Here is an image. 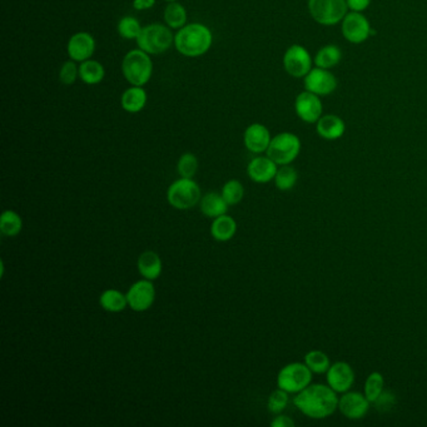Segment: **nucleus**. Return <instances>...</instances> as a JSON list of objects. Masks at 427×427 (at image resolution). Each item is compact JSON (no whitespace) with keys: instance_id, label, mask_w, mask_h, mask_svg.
Here are the masks:
<instances>
[{"instance_id":"c85d7f7f","label":"nucleus","mask_w":427,"mask_h":427,"mask_svg":"<svg viewBox=\"0 0 427 427\" xmlns=\"http://www.w3.org/2000/svg\"><path fill=\"white\" fill-rule=\"evenodd\" d=\"M299 179V173L294 169V167L286 165L281 166L277 169L276 177H274V185L280 191H291L294 188Z\"/></svg>"},{"instance_id":"5701e85b","label":"nucleus","mask_w":427,"mask_h":427,"mask_svg":"<svg viewBox=\"0 0 427 427\" xmlns=\"http://www.w3.org/2000/svg\"><path fill=\"white\" fill-rule=\"evenodd\" d=\"M147 93L142 87L133 85L122 94L121 104L128 113H138L146 107Z\"/></svg>"},{"instance_id":"423d86ee","label":"nucleus","mask_w":427,"mask_h":427,"mask_svg":"<svg viewBox=\"0 0 427 427\" xmlns=\"http://www.w3.org/2000/svg\"><path fill=\"white\" fill-rule=\"evenodd\" d=\"M312 371L305 362H292L281 369L277 375V387L288 394H299L312 381Z\"/></svg>"},{"instance_id":"f8f14e48","label":"nucleus","mask_w":427,"mask_h":427,"mask_svg":"<svg viewBox=\"0 0 427 427\" xmlns=\"http://www.w3.org/2000/svg\"><path fill=\"white\" fill-rule=\"evenodd\" d=\"M303 84L306 90L317 96H330L337 88V78L330 69L316 67L303 78Z\"/></svg>"},{"instance_id":"39448f33","label":"nucleus","mask_w":427,"mask_h":427,"mask_svg":"<svg viewBox=\"0 0 427 427\" xmlns=\"http://www.w3.org/2000/svg\"><path fill=\"white\" fill-rule=\"evenodd\" d=\"M301 147V140L296 134L282 132L272 138L266 153L278 166H286L299 157Z\"/></svg>"},{"instance_id":"e433bc0d","label":"nucleus","mask_w":427,"mask_h":427,"mask_svg":"<svg viewBox=\"0 0 427 427\" xmlns=\"http://www.w3.org/2000/svg\"><path fill=\"white\" fill-rule=\"evenodd\" d=\"M347 7L351 12H360L362 13L370 7L371 0H346Z\"/></svg>"},{"instance_id":"2eb2a0df","label":"nucleus","mask_w":427,"mask_h":427,"mask_svg":"<svg viewBox=\"0 0 427 427\" xmlns=\"http://www.w3.org/2000/svg\"><path fill=\"white\" fill-rule=\"evenodd\" d=\"M326 376H327V385L337 394H344L350 391L355 383V371L351 367L350 364L344 361L332 364L328 371L326 372Z\"/></svg>"},{"instance_id":"c9c22d12","label":"nucleus","mask_w":427,"mask_h":427,"mask_svg":"<svg viewBox=\"0 0 427 427\" xmlns=\"http://www.w3.org/2000/svg\"><path fill=\"white\" fill-rule=\"evenodd\" d=\"M78 76H79V68L74 60H68L62 65L59 72V79L65 85H72L76 83Z\"/></svg>"},{"instance_id":"0eeeda50","label":"nucleus","mask_w":427,"mask_h":427,"mask_svg":"<svg viewBox=\"0 0 427 427\" xmlns=\"http://www.w3.org/2000/svg\"><path fill=\"white\" fill-rule=\"evenodd\" d=\"M308 10L321 26H336L349 13L346 0H308Z\"/></svg>"},{"instance_id":"2f4dec72","label":"nucleus","mask_w":427,"mask_h":427,"mask_svg":"<svg viewBox=\"0 0 427 427\" xmlns=\"http://www.w3.org/2000/svg\"><path fill=\"white\" fill-rule=\"evenodd\" d=\"M221 194L224 196V201L228 206H236L244 197V187L238 179H230L222 187Z\"/></svg>"},{"instance_id":"72a5a7b5","label":"nucleus","mask_w":427,"mask_h":427,"mask_svg":"<svg viewBox=\"0 0 427 427\" xmlns=\"http://www.w3.org/2000/svg\"><path fill=\"white\" fill-rule=\"evenodd\" d=\"M142 32L140 22L134 17H124L118 23V33L122 38L137 39Z\"/></svg>"},{"instance_id":"f3484780","label":"nucleus","mask_w":427,"mask_h":427,"mask_svg":"<svg viewBox=\"0 0 427 427\" xmlns=\"http://www.w3.org/2000/svg\"><path fill=\"white\" fill-rule=\"evenodd\" d=\"M244 146L249 152L255 154H261L267 152L269 143H271V133L268 128L260 123L251 124L243 135Z\"/></svg>"},{"instance_id":"4be33fe9","label":"nucleus","mask_w":427,"mask_h":427,"mask_svg":"<svg viewBox=\"0 0 427 427\" xmlns=\"http://www.w3.org/2000/svg\"><path fill=\"white\" fill-rule=\"evenodd\" d=\"M237 232V222L235 218L227 213L217 218H213L210 224V235L218 242H228Z\"/></svg>"},{"instance_id":"dca6fc26","label":"nucleus","mask_w":427,"mask_h":427,"mask_svg":"<svg viewBox=\"0 0 427 427\" xmlns=\"http://www.w3.org/2000/svg\"><path fill=\"white\" fill-rule=\"evenodd\" d=\"M67 51L74 62L88 60L96 51V40L90 33H77L69 39Z\"/></svg>"},{"instance_id":"393cba45","label":"nucleus","mask_w":427,"mask_h":427,"mask_svg":"<svg viewBox=\"0 0 427 427\" xmlns=\"http://www.w3.org/2000/svg\"><path fill=\"white\" fill-rule=\"evenodd\" d=\"M342 60V51L336 44H327L322 47L316 57L313 59V63L319 68L324 69H331L336 67Z\"/></svg>"},{"instance_id":"a878e982","label":"nucleus","mask_w":427,"mask_h":427,"mask_svg":"<svg viewBox=\"0 0 427 427\" xmlns=\"http://www.w3.org/2000/svg\"><path fill=\"white\" fill-rule=\"evenodd\" d=\"M104 74H106L104 67L99 62L93 60V59L84 60L79 67V77L84 83L90 84V85L101 83Z\"/></svg>"},{"instance_id":"a211bd4d","label":"nucleus","mask_w":427,"mask_h":427,"mask_svg":"<svg viewBox=\"0 0 427 427\" xmlns=\"http://www.w3.org/2000/svg\"><path fill=\"white\" fill-rule=\"evenodd\" d=\"M278 165L271 160L268 156L266 157H256L251 160L247 166V174L249 178L256 183H268L274 181L276 173L278 169Z\"/></svg>"},{"instance_id":"bb28decb","label":"nucleus","mask_w":427,"mask_h":427,"mask_svg":"<svg viewBox=\"0 0 427 427\" xmlns=\"http://www.w3.org/2000/svg\"><path fill=\"white\" fill-rule=\"evenodd\" d=\"M23 230V219L14 210H7L0 217V232L6 237H17Z\"/></svg>"},{"instance_id":"7ed1b4c3","label":"nucleus","mask_w":427,"mask_h":427,"mask_svg":"<svg viewBox=\"0 0 427 427\" xmlns=\"http://www.w3.org/2000/svg\"><path fill=\"white\" fill-rule=\"evenodd\" d=\"M122 72L132 85L143 87L152 77L153 64L148 53L142 49H134L127 53L123 59Z\"/></svg>"},{"instance_id":"f257e3e1","label":"nucleus","mask_w":427,"mask_h":427,"mask_svg":"<svg viewBox=\"0 0 427 427\" xmlns=\"http://www.w3.org/2000/svg\"><path fill=\"white\" fill-rule=\"evenodd\" d=\"M337 392L328 385L316 383L296 394L294 403L302 414L313 419L322 420L335 414L338 408Z\"/></svg>"},{"instance_id":"4468645a","label":"nucleus","mask_w":427,"mask_h":427,"mask_svg":"<svg viewBox=\"0 0 427 427\" xmlns=\"http://www.w3.org/2000/svg\"><path fill=\"white\" fill-rule=\"evenodd\" d=\"M370 403L365 394L347 391L338 400V410L350 420H361L369 412Z\"/></svg>"},{"instance_id":"ddd939ff","label":"nucleus","mask_w":427,"mask_h":427,"mask_svg":"<svg viewBox=\"0 0 427 427\" xmlns=\"http://www.w3.org/2000/svg\"><path fill=\"white\" fill-rule=\"evenodd\" d=\"M294 110L301 121L308 124H316L322 117L324 106L321 98L312 92L305 90L300 93L294 101Z\"/></svg>"},{"instance_id":"f03ea898","label":"nucleus","mask_w":427,"mask_h":427,"mask_svg":"<svg viewBox=\"0 0 427 427\" xmlns=\"http://www.w3.org/2000/svg\"><path fill=\"white\" fill-rule=\"evenodd\" d=\"M212 42L213 35L210 28L199 23H192L181 28L174 37V45L177 51L185 57L203 56L210 51Z\"/></svg>"},{"instance_id":"6ab92c4d","label":"nucleus","mask_w":427,"mask_h":427,"mask_svg":"<svg viewBox=\"0 0 427 427\" xmlns=\"http://www.w3.org/2000/svg\"><path fill=\"white\" fill-rule=\"evenodd\" d=\"M316 129L319 137L324 140H340L346 132V123L336 115H322L316 123Z\"/></svg>"},{"instance_id":"9b49d317","label":"nucleus","mask_w":427,"mask_h":427,"mask_svg":"<svg viewBox=\"0 0 427 427\" xmlns=\"http://www.w3.org/2000/svg\"><path fill=\"white\" fill-rule=\"evenodd\" d=\"M128 307L134 312H144L153 306L156 301V288L153 281L143 278L134 282L127 294Z\"/></svg>"},{"instance_id":"aec40b11","label":"nucleus","mask_w":427,"mask_h":427,"mask_svg":"<svg viewBox=\"0 0 427 427\" xmlns=\"http://www.w3.org/2000/svg\"><path fill=\"white\" fill-rule=\"evenodd\" d=\"M138 272L143 278L154 281L157 280L163 271V263L160 256L154 251H146L140 253L137 260Z\"/></svg>"},{"instance_id":"4c0bfd02","label":"nucleus","mask_w":427,"mask_h":427,"mask_svg":"<svg viewBox=\"0 0 427 427\" xmlns=\"http://www.w3.org/2000/svg\"><path fill=\"white\" fill-rule=\"evenodd\" d=\"M272 427H294V421L286 415H277L271 422Z\"/></svg>"},{"instance_id":"cd10ccee","label":"nucleus","mask_w":427,"mask_h":427,"mask_svg":"<svg viewBox=\"0 0 427 427\" xmlns=\"http://www.w3.org/2000/svg\"><path fill=\"white\" fill-rule=\"evenodd\" d=\"M165 20L167 26L172 29H181L185 26L187 12L182 4L177 1H169L165 10Z\"/></svg>"},{"instance_id":"c756f323","label":"nucleus","mask_w":427,"mask_h":427,"mask_svg":"<svg viewBox=\"0 0 427 427\" xmlns=\"http://www.w3.org/2000/svg\"><path fill=\"white\" fill-rule=\"evenodd\" d=\"M305 364L308 366V369L312 371L313 374H317V375L326 374L331 366L330 358L327 356V353L319 350L307 352L306 356H305Z\"/></svg>"},{"instance_id":"f704fd0d","label":"nucleus","mask_w":427,"mask_h":427,"mask_svg":"<svg viewBox=\"0 0 427 427\" xmlns=\"http://www.w3.org/2000/svg\"><path fill=\"white\" fill-rule=\"evenodd\" d=\"M288 401H290L288 392L282 389L274 390L268 397V411L274 415L281 414L285 408H287Z\"/></svg>"},{"instance_id":"6e6552de","label":"nucleus","mask_w":427,"mask_h":427,"mask_svg":"<svg viewBox=\"0 0 427 427\" xmlns=\"http://www.w3.org/2000/svg\"><path fill=\"white\" fill-rule=\"evenodd\" d=\"M174 39L171 29L162 24H151L142 28L137 44L148 54H160L171 48Z\"/></svg>"},{"instance_id":"b1692460","label":"nucleus","mask_w":427,"mask_h":427,"mask_svg":"<svg viewBox=\"0 0 427 427\" xmlns=\"http://www.w3.org/2000/svg\"><path fill=\"white\" fill-rule=\"evenodd\" d=\"M99 305L107 312H122L128 307L127 294H122L121 291L115 288H109L101 294Z\"/></svg>"},{"instance_id":"7c9ffc66","label":"nucleus","mask_w":427,"mask_h":427,"mask_svg":"<svg viewBox=\"0 0 427 427\" xmlns=\"http://www.w3.org/2000/svg\"><path fill=\"white\" fill-rule=\"evenodd\" d=\"M385 389V378L380 372H372L366 378L364 394L370 402H376Z\"/></svg>"},{"instance_id":"20e7f679","label":"nucleus","mask_w":427,"mask_h":427,"mask_svg":"<svg viewBox=\"0 0 427 427\" xmlns=\"http://www.w3.org/2000/svg\"><path fill=\"white\" fill-rule=\"evenodd\" d=\"M201 187L192 178L181 177L167 190V201L174 210H191L201 202Z\"/></svg>"},{"instance_id":"1a4fd4ad","label":"nucleus","mask_w":427,"mask_h":427,"mask_svg":"<svg viewBox=\"0 0 427 427\" xmlns=\"http://www.w3.org/2000/svg\"><path fill=\"white\" fill-rule=\"evenodd\" d=\"M344 38L352 44H362L376 34L370 22L360 12H349L341 22Z\"/></svg>"},{"instance_id":"ea45409f","label":"nucleus","mask_w":427,"mask_h":427,"mask_svg":"<svg viewBox=\"0 0 427 427\" xmlns=\"http://www.w3.org/2000/svg\"><path fill=\"white\" fill-rule=\"evenodd\" d=\"M167 1H177V0H167Z\"/></svg>"},{"instance_id":"9d476101","label":"nucleus","mask_w":427,"mask_h":427,"mask_svg":"<svg viewBox=\"0 0 427 427\" xmlns=\"http://www.w3.org/2000/svg\"><path fill=\"white\" fill-rule=\"evenodd\" d=\"M312 57L303 45H291L283 56V67L291 77H306L312 69Z\"/></svg>"},{"instance_id":"473e14b6","label":"nucleus","mask_w":427,"mask_h":427,"mask_svg":"<svg viewBox=\"0 0 427 427\" xmlns=\"http://www.w3.org/2000/svg\"><path fill=\"white\" fill-rule=\"evenodd\" d=\"M177 171L183 178H193L198 171L197 157L193 153L182 154L177 163Z\"/></svg>"},{"instance_id":"58836bf2","label":"nucleus","mask_w":427,"mask_h":427,"mask_svg":"<svg viewBox=\"0 0 427 427\" xmlns=\"http://www.w3.org/2000/svg\"><path fill=\"white\" fill-rule=\"evenodd\" d=\"M156 0H133V8L135 10H147L154 7Z\"/></svg>"},{"instance_id":"412c9836","label":"nucleus","mask_w":427,"mask_h":427,"mask_svg":"<svg viewBox=\"0 0 427 427\" xmlns=\"http://www.w3.org/2000/svg\"><path fill=\"white\" fill-rule=\"evenodd\" d=\"M199 208L206 217L213 219L227 213L228 203L224 201V196L221 193L210 192L201 198Z\"/></svg>"}]
</instances>
